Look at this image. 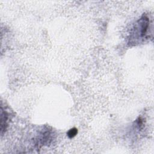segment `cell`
<instances>
[{
	"instance_id": "1",
	"label": "cell",
	"mask_w": 154,
	"mask_h": 154,
	"mask_svg": "<svg viewBox=\"0 0 154 154\" xmlns=\"http://www.w3.org/2000/svg\"><path fill=\"white\" fill-rule=\"evenodd\" d=\"M9 120V114L8 113L3 110V107H1V135H3V133L6 131L7 127V123Z\"/></svg>"
},
{
	"instance_id": "2",
	"label": "cell",
	"mask_w": 154,
	"mask_h": 154,
	"mask_svg": "<svg viewBox=\"0 0 154 154\" xmlns=\"http://www.w3.org/2000/svg\"><path fill=\"white\" fill-rule=\"evenodd\" d=\"M77 133H78V129L75 128H73L70 129L68 131L67 134V136L71 138L74 137L77 134Z\"/></svg>"
}]
</instances>
